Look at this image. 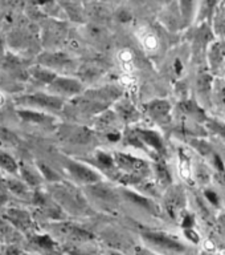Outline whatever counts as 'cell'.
I'll list each match as a JSON object with an SVG mask.
<instances>
[{
    "label": "cell",
    "instance_id": "cell-1",
    "mask_svg": "<svg viewBox=\"0 0 225 255\" xmlns=\"http://www.w3.org/2000/svg\"><path fill=\"white\" fill-rule=\"evenodd\" d=\"M141 238L149 250L158 255H182L186 251V246L178 239L160 231L145 230L141 233Z\"/></svg>",
    "mask_w": 225,
    "mask_h": 255
},
{
    "label": "cell",
    "instance_id": "cell-2",
    "mask_svg": "<svg viewBox=\"0 0 225 255\" xmlns=\"http://www.w3.org/2000/svg\"><path fill=\"white\" fill-rule=\"evenodd\" d=\"M17 105L23 109H31L36 112H60L65 105V101L49 93H32L20 96L15 100Z\"/></svg>",
    "mask_w": 225,
    "mask_h": 255
},
{
    "label": "cell",
    "instance_id": "cell-3",
    "mask_svg": "<svg viewBox=\"0 0 225 255\" xmlns=\"http://www.w3.org/2000/svg\"><path fill=\"white\" fill-rule=\"evenodd\" d=\"M64 167H65V171L69 175V178L73 182L82 185V186H90V185L103 181L102 173L94 167L89 166L86 163L67 158V161L64 163Z\"/></svg>",
    "mask_w": 225,
    "mask_h": 255
},
{
    "label": "cell",
    "instance_id": "cell-4",
    "mask_svg": "<svg viewBox=\"0 0 225 255\" xmlns=\"http://www.w3.org/2000/svg\"><path fill=\"white\" fill-rule=\"evenodd\" d=\"M53 229L59 237L64 238L69 245H72L71 247L85 246L86 243L91 242L94 239V237L89 231H86L81 226H77L75 223L56 222Z\"/></svg>",
    "mask_w": 225,
    "mask_h": 255
},
{
    "label": "cell",
    "instance_id": "cell-5",
    "mask_svg": "<svg viewBox=\"0 0 225 255\" xmlns=\"http://www.w3.org/2000/svg\"><path fill=\"white\" fill-rule=\"evenodd\" d=\"M49 95L59 97L64 100L67 97H77L82 93L83 87L82 83L78 80L72 79V77H65V76H57L49 85H48Z\"/></svg>",
    "mask_w": 225,
    "mask_h": 255
},
{
    "label": "cell",
    "instance_id": "cell-6",
    "mask_svg": "<svg viewBox=\"0 0 225 255\" xmlns=\"http://www.w3.org/2000/svg\"><path fill=\"white\" fill-rule=\"evenodd\" d=\"M86 193L93 202L98 203V206L103 207V209H113L118 203V193H115L113 187L103 182L86 186Z\"/></svg>",
    "mask_w": 225,
    "mask_h": 255
},
{
    "label": "cell",
    "instance_id": "cell-7",
    "mask_svg": "<svg viewBox=\"0 0 225 255\" xmlns=\"http://www.w3.org/2000/svg\"><path fill=\"white\" fill-rule=\"evenodd\" d=\"M127 141L131 143V145H135V146L143 147L145 145L146 146H150L154 151H156L158 154H163L164 153V146H163L162 137L159 133H156L155 130H146V129H137L129 135Z\"/></svg>",
    "mask_w": 225,
    "mask_h": 255
},
{
    "label": "cell",
    "instance_id": "cell-8",
    "mask_svg": "<svg viewBox=\"0 0 225 255\" xmlns=\"http://www.w3.org/2000/svg\"><path fill=\"white\" fill-rule=\"evenodd\" d=\"M29 246L40 255H63L60 245L51 234H32L29 238Z\"/></svg>",
    "mask_w": 225,
    "mask_h": 255
},
{
    "label": "cell",
    "instance_id": "cell-9",
    "mask_svg": "<svg viewBox=\"0 0 225 255\" xmlns=\"http://www.w3.org/2000/svg\"><path fill=\"white\" fill-rule=\"evenodd\" d=\"M5 221H7L12 227H15L17 231H21V233H29V231L33 229V221H32V217L29 215V213L25 210H21V209H8L5 213H4L3 217Z\"/></svg>",
    "mask_w": 225,
    "mask_h": 255
},
{
    "label": "cell",
    "instance_id": "cell-10",
    "mask_svg": "<svg viewBox=\"0 0 225 255\" xmlns=\"http://www.w3.org/2000/svg\"><path fill=\"white\" fill-rule=\"evenodd\" d=\"M56 194H57V199L60 201V203L67 206L68 210L79 211L86 206L85 203H82L85 201H82L78 194H75V191L72 190L71 187L64 186V185L56 186Z\"/></svg>",
    "mask_w": 225,
    "mask_h": 255
},
{
    "label": "cell",
    "instance_id": "cell-11",
    "mask_svg": "<svg viewBox=\"0 0 225 255\" xmlns=\"http://www.w3.org/2000/svg\"><path fill=\"white\" fill-rule=\"evenodd\" d=\"M121 194H122L123 198L127 199L129 202L135 205V206L142 207V209L147 210L149 213H151V214H156V210H158V209H156V206H155V203L152 202L151 199L146 198L145 195L138 194V193H135L134 190L125 189V187L121 189Z\"/></svg>",
    "mask_w": 225,
    "mask_h": 255
},
{
    "label": "cell",
    "instance_id": "cell-12",
    "mask_svg": "<svg viewBox=\"0 0 225 255\" xmlns=\"http://www.w3.org/2000/svg\"><path fill=\"white\" fill-rule=\"evenodd\" d=\"M183 194L182 190L178 189V187H174V189H170L168 193H167L166 198H164V206H166L167 213L175 218L176 214L179 213V210L182 209L183 206Z\"/></svg>",
    "mask_w": 225,
    "mask_h": 255
},
{
    "label": "cell",
    "instance_id": "cell-13",
    "mask_svg": "<svg viewBox=\"0 0 225 255\" xmlns=\"http://www.w3.org/2000/svg\"><path fill=\"white\" fill-rule=\"evenodd\" d=\"M170 104L164 101V100H156L152 101L147 105V111L150 113V116L154 120L159 121V123H164L170 117Z\"/></svg>",
    "mask_w": 225,
    "mask_h": 255
},
{
    "label": "cell",
    "instance_id": "cell-14",
    "mask_svg": "<svg viewBox=\"0 0 225 255\" xmlns=\"http://www.w3.org/2000/svg\"><path fill=\"white\" fill-rule=\"evenodd\" d=\"M41 61H43V67H48V69L51 68H61L64 69L65 67H71L72 65V60L65 56L64 53H52V55L47 56H41Z\"/></svg>",
    "mask_w": 225,
    "mask_h": 255
},
{
    "label": "cell",
    "instance_id": "cell-15",
    "mask_svg": "<svg viewBox=\"0 0 225 255\" xmlns=\"http://www.w3.org/2000/svg\"><path fill=\"white\" fill-rule=\"evenodd\" d=\"M115 112H117V117H119L123 121H135L138 119V112L135 109L130 103L127 101H119L117 103V107H115Z\"/></svg>",
    "mask_w": 225,
    "mask_h": 255
},
{
    "label": "cell",
    "instance_id": "cell-16",
    "mask_svg": "<svg viewBox=\"0 0 225 255\" xmlns=\"http://www.w3.org/2000/svg\"><path fill=\"white\" fill-rule=\"evenodd\" d=\"M17 113H19L21 119L28 121V123L47 124L49 121H52L51 117L45 115V113H43V112L31 111V109H20V111H17Z\"/></svg>",
    "mask_w": 225,
    "mask_h": 255
},
{
    "label": "cell",
    "instance_id": "cell-17",
    "mask_svg": "<svg viewBox=\"0 0 225 255\" xmlns=\"http://www.w3.org/2000/svg\"><path fill=\"white\" fill-rule=\"evenodd\" d=\"M0 169L7 171L9 174H17L19 173V163L12 157L9 153L0 149Z\"/></svg>",
    "mask_w": 225,
    "mask_h": 255
},
{
    "label": "cell",
    "instance_id": "cell-18",
    "mask_svg": "<svg viewBox=\"0 0 225 255\" xmlns=\"http://www.w3.org/2000/svg\"><path fill=\"white\" fill-rule=\"evenodd\" d=\"M118 64L125 73H131L134 69V57L130 49H121L117 55Z\"/></svg>",
    "mask_w": 225,
    "mask_h": 255
},
{
    "label": "cell",
    "instance_id": "cell-19",
    "mask_svg": "<svg viewBox=\"0 0 225 255\" xmlns=\"http://www.w3.org/2000/svg\"><path fill=\"white\" fill-rule=\"evenodd\" d=\"M19 173L21 174L23 179L25 181V183L28 185H32V186H39L41 183V175H40L39 170H33L32 167L29 166H19Z\"/></svg>",
    "mask_w": 225,
    "mask_h": 255
},
{
    "label": "cell",
    "instance_id": "cell-20",
    "mask_svg": "<svg viewBox=\"0 0 225 255\" xmlns=\"http://www.w3.org/2000/svg\"><path fill=\"white\" fill-rule=\"evenodd\" d=\"M139 40H141V44L146 51L154 52L158 49L159 41L158 37L154 33H151L149 31H141L139 32Z\"/></svg>",
    "mask_w": 225,
    "mask_h": 255
},
{
    "label": "cell",
    "instance_id": "cell-21",
    "mask_svg": "<svg viewBox=\"0 0 225 255\" xmlns=\"http://www.w3.org/2000/svg\"><path fill=\"white\" fill-rule=\"evenodd\" d=\"M16 237L15 227H12L4 218H0V242H11V246H13Z\"/></svg>",
    "mask_w": 225,
    "mask_h": 255
},
{
    "label": "cell",
    "instance_id": "cell-22",
    "mask_svg": "<svg viewBox=\"0 0 225 255\" xmlns=\"http://www.w3.org/2000/svg\"><path fill=\"white\" fill-rule=\"evenodd\" d=\"M32 73H33V77H36V79L39 80V81H41V83L47 84V85H49V84L57 77L56 72H53L52 69H48V68L45 67L33 68V69H32Z\"/></svg>",
    "mask_w": 225,
    "mask_h": 255
},
{
    "label": "cell",
    "instance_id": "cell-23",
    "mask_svg": "<svg viewBox=\"0 0 225 255\" xmlns=\"http://www.w3.org/2000/svg\"><path fill=\"white\" fill-rule=\"evenodd\" d=\"M179 173L180 177L186 181L191 179V163H190V157L180 149L179 150Z\"/></svg>",
    "mask_w": 225,
    "mask_h": 255
},
{
    "label": "cell",
    "instance_id": "cell-24",
    "mask_svg": "<svg viewBox=\"0 0 225 255\" xmlns=\"http://www.w3.org/2000/svg\"><path fill=\"white\" fill-rule=\"evenodd\" d=\"M155 174H156V178H158L159 183H162L163 186H168L171 185V174L168 167L164 162L159 161L156 165H155Z\"/></svg>",
    "mask_w": 225,
    "mask_h": 255
},
{
    "label": "cell",
    "instance_id": "cell-25",
    "mask_svg": "<svg viewBox=\"0 0 225 255\" xmlns=\"http://www.w3.org/2000/svg\"><path fill=\"white\" fill-rule=\"evenodd\" d=\"M64 253H67V255H103L102 253H97L90 247L85 246H75V247H67Z\"/></svg>",
    "mask_w": 225,
    "mask_h": 255
},
{
    "label": "cell",
    "instance_id": "cell-26",
    "mask_svg": "<svg viewBox=\"0 0 225 255\" xmlns=\"http://www.w3.org/2000/svg\"><path fill=\"white\" fill-rule=\"evenodd\" d=\"M182 109L186 112L187 115L192 116V117H195V119H198V117H200L202 120L204 119V113H203L202 109H200L198 105H195L194 103H191V101L183 103L182 104Z\"/></svg>",
    "mask_w": 225,
    "mask_h": 255
},
{
    "label": "cell",
    "instance_id": "cell-27",
    "mask_svg": "<svg viewBox=\"0 0 225 255\" xmlns=\"http://www.w3.org/2000/svg\"><path fill=\"white\" fill-rule=\"evenodd\" d=\"M184 235L188 241H191L192 243H199V235L196 231H194L192 229H186L184 230Z\"/></svg>",
    "mask_w": 225,
    "mask_h": 255
},
{
    "label": "cell",
    "instance_id": "cell-28",
    "mask_svg": "<svg viewBox=\"0 0 225 255\" xmlns=\"http://www.w3.org/2000/svg\"><path fill=\"white\" fill-rule=\"evenodd\" d=\"M134 254L135 255H158V254H155L154 251L149 250V249H147V247H145V246H137V247H135Z\"/></svg>",
    "mask_w": 225,
    "mask_h": 255
},
{
    "label": "cell",
    "instance_id": "cell-29",
    "mask_svg": "<svg viewBox=\"0 0 225 255\" xmlns=\"http://www.w3.org/2000/svg\"><path fill=\"white\" fill-rule=\"evenodd\" d=\"M195 145H196V147H198V150L200 151V153H203V154H208L211 151V146L210 145H207L206 142H203V141H195Z\"/></svg>",
    "mask_w": 225,
    "mask_h": 255
},
{
    "label": "cell",
    "instance_id": "cell-30",
    "mask_svg": "<svg viewBox=\"0 0 225 255\" xmlns=\"http://www.w3.org/2000/svg\"><path fill=\"white\" fill-rule=\"evenodd\" d=\"M206 197L208 199V202H211L212 205H219V197L216 195V193L211 190H207L206 191Z\"/></svg>",
    "mask_w": 225,
    "mask_h": 255
},
{
    "label": "cell",
    "instance_id": "cell-31",
    "mask_svg": "<svg viewBox=\"0 0 225 255\" xmlns=\"http://www.w3.org/2000/svg\"><path fill=\"white\" fill-rule=\"evenodd\" d=\"M183 227H184V230L186 229H191V227L194 226V217L191 214H187L186 217H184V219H183Z\"/></svg>",
    "mask_w": 225,
    "mask_h": 255
},
{
    "label": "cell",
    "instance_id": "cell-32",
    "mask_svg": "<svg viewBox=\"0 0 225 255\" xmlns=\"http://www.w3.org/2000/svg\"><path fill=\"white\" fill-rule=\"evenodd\" d=\"M211 124V128H212V129H214V130H216V131H219V133H220V134L222 135H224L225 137V125L224 124H220V123H210Z\"/></svg>",
    "mask_w": 225,
    "mask_h": 255
},
{
    "label": "cell",
    "instance_id": "cell-33",
    "mask_svg": "<svg viewBox=\"0 0 225 255\" xmlns=\"http://www.w3.org/2000/svg\"><path fill=\"white\" fill-rule=\"evenodd\" d=\"M214 159H215V165H216V167H218L219 170H220V171H224V165H223L222 158H220V157H219L218 154H215Z\"/></svg>",
    "mask_w": 225,
    "mask_h": 255
},
{
    "label": "cell",
    "instance_id": "cell-34",
    "mask_svg": "<svg viewBox=\"0 0 225 255\" xmlns=\"http://www.w3.org/2000/svg\"><path fill=\"white\" fill-rule=\"evenodd\" d=\"M102 254L103 255H126V254H123L122 251L115 250V249H106L105 253H102Z\"/></svg>",
    "mask_w": 225,
    "mask_h": 255
},
{
    "label": "cell",
    "instance_id": "cell-35",
    "mask_svg": "<svg viewBox=\"0 0 225 255\" xmlns=\"http://www.w3.org/2000/svg\"><path fill=\"white\" fill-rule=\"evenodd\" d=\"M4 187H5V179L0 175V193H1V190H3Z\"/></svg>",
    "mask_w": 225,
    "mask_h": 255
},
{
    "label": "cell",
    "instance_id": "cell-36",
    "mask_svg": "<svg viewBox=\"0 0 225 255\" xmlns=\"http://www.w3.org/2000/svg\"><path fill=\"white\" fill-rule=\"evenodd\" d=\"M4 104H5V96L0 92V108H3Z\"/></svg>",
    "mask_w": 225,
    "mask_h": 255
},
{
    "label": "cell",
    "instance_id": "cell-37",
    "mask_svg": "<svg viewBox=\"0 0 225 255\" xmlns=\"http://www.w3.org/2000/svg\"><path fill=\"white\" fill-rule=\"evenodd\" d=\"M0 243H1V242H0Z\"/></svg>",
    "mask_w": 225,
    "mask_h": 255
}]
</instances>
